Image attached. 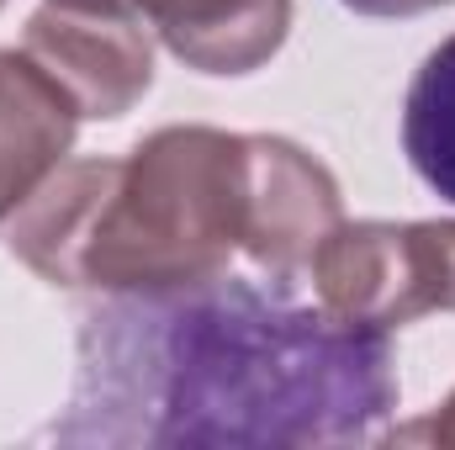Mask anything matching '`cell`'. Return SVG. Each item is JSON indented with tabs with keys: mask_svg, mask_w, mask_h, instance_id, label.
I'll list each match as a JSON object with an SVG mask.
<instances>
[{
	"mask_svg": "<svg viewBox=\"0 0 455 450\" xmlns=\"http://www.w3.org/2000/svg\"><path fill=\"white\" fill-rule=\"evenodd\" d=\"M313 286L329 313L371 329H403L435 313L429 292V254L419 223H381L360 218L339 223L313 254Z\"/></svg>",
	"mask_w": 455,
	"mask_h": 450,
	"instance_id": "5",
	"label": "cell"
},
{
	"mask_svg": "<svg viewBox=\"0 0 455 450\" xmlns=\"http://www.w3.org/2000/svg\"><path fill=\"white\" fill-rule=\"evenodd\" d=\"M355 16H424V11H440V5H455V0H339Z\"/></svg>",
	"mask_w": 455,
	"mask_h": 450,
	"instance_id": "11",
	"label": "cell"
},
{
	"mask_svg": "<svg viewBox=\"0 0 455 450\" xmlns=\"http://www.w3.org/2000/svg\"><path fill=\"white\" fill-rule=\"evenodd\" d=\"M392 446H435V450H455V392L424 419L403 424V430H387Z\"/></svg>",
	"mask_w": 455,
	"mask_h": 450,
	"instance_id": "10",
	"label": "cell"
},
{
	"mask_svg": "<svg viewBox=\"0 0 455 450\" xmlns=\"http://www.w3.org/2000/svg\"><path fill=\"white\" fill-rule=\"evenodd\" d=\"M403 154L435 197L455 202V32L440 48H429V59L408 85Z\"/></svg>",
	"mask_w": 455,
	"mask_h": 450,
	"instance_id": "8",
	"label": "cell"
},
{
	"mask_svg": "<svg viewBox=\"0 0 455 450\" xmlns=\"http://www.w3.org/2000/svg\"><path fill=\"white\" fill-rule=\"evenodd\" d=\"M403 382L392 334L349 324L291 281L233 270L186 292L112 297L80 318L64 446L307 450L387 440Z\"/></svg>",
	"mask_w": 455,
	"mask_h": 450,
	"instance_id": "1",
	"label": "cell"
},
{
	"mask_svg": "<svg viewBox=\"0 0 455 450\" xmlns=\"http://www.w3.org/2000/svg\"><path fill=\"white\" fill-rule=\"evenodd\" d=\"M424 254H429V292L435 313H455V218H429L419 223Z\"/></svg>",
	"mask_w": 455,
	"mask_h": 450,
	"instance_id": "9",
	"label": "cell"
},
{
	"mask_svg": "<svg viewBox=\"0 0 455 450\" xmlns=\"http://www.w3.org/2000/svg\"><path fill=\"white\" fill-rule=\"evenodd\" d=\"M143 27L196 75L238 80L291 37V0H127Z\"/></svg>",
	"mask_w": 455,
	"mask_h": 450,
	"instance_id": "6",
	"label": "cell"
},
{
	"mask_svg": "<svg viewBox=\"0 0 455 450\" xmlns=\"http://www.w3.org/2000/svg\"><path fill=\"white\" fill-rule=\"evenodd\" d=\"M0 11H5V0H0Z\"/></svg>",
	"mask_w": 455,
	"mask_h": 450,
	"instance_id": "12",
	"label": "cell"
},
{
	"mask_svg": "<svg viewBox=\"0 0 455 450\" xmlns=\"http://www.w3.org/2000/svg\"><path fill=\"white\" fill-rule=\"evenodd\" d=\"M80 122L75 96L27 48H0V223L69 159Z\"/></svg>",
	"mask_w": 455,
	"mask_h": 450,
	"instance_id": "7",
	"label": "cell"
},
{
	"mask_svg": "<svg viewBox=\"0 0 455 450\" xmlns=\"http://www.w3.org/2000/svg\"><path fill=\"white\" fill-rule=\"evenodd\" d=\"M0 244L69 292H186L228 276L243 249V133L170 122L122 159H64L5 223Z\"/></svg>",
	"mask_w": 455,
	"mask_h": 450,
	"instance_id": "2",
	"label": "cell"
},
{
	"mask_svg": "<svg viewBox=\"0 0 455 450\" xmlns=\"http://www.w3.org/2000/svg\"><path fill=\"white\" fill-rule=\"evenodd\" d=\"M69 96L80 117L116 122L154 85V32L127 5H53L27 16L21 43Z\"/></svg>",
	"mask_w": 455,
	"mask_h": 450,
	"instance_id": "4",
	"label": "cell"
},
{
	"mask_svg": "<svg viewBox=\"0 0 455 450\" xmlns=\"http://www.w3.org/2000/svg\"><path fill=\"white\" fill-rule=\"evenodd\" d=\"M344 223L334 170L291 138L243 133V249L265 281H297Z\"/></svg>",
	"mask_w": 455,
	"mask_h": 450,
	"instance_id": "3",
	"label": "cell"
}]
</instances>
